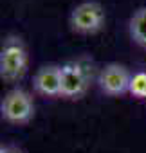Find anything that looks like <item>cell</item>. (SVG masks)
Here are the masks:
<instances>
[{
	"label": "cell",
	"instance_id": "obj_10",
	"mask_svg": "<svg viewBox=\"0 0 146 153\" xmlns=\"http://www.w3.org/2000/svg\"><path fill=\"white\" fill-rule=\"evenodd\" d=\"M7 151V148H4V146H0V153H6Z\"/></svg>",
	"mask_w": 146,
	"mask_h": 153
},
{
	"label": "cell",
	"instance_id": "obj_9",
	"mask_svg": "<svg viewBox=\"0 0 146 153\" xmlns=\"http://www.w3.org/2000/svg\"><path fill=\"white\" fill-rule=\"evenodd\" d=\"M6 153H18V151H16L15 148H7V151H6Z\"/></svg>",
	"mask_w": 146,
	"mask_h": 153
},
{
	"label": "cell",
	"instance_id": "obj_8",
	"mask_svg": "<svg viewBox=\"0 0 146 153\" xmlns=\"http://www.w3.org/2000/svg\"><path fill=\"white\" fill-rule=\"evenodd\" d=\"M133 97H141L146 99V70L135 72L132 76V81H130V90H128Z\"/></svg>",
	"mask_w": 146,
	"mask_h": 153
},
{
	"label": "cell",
	"instance_id": "obj_5",
	"mask_svg": "<svg viewBox=\"0 0 146 153\" xmlns=\"http://www.w3.org/2000/svg\"><path fill=\"white\" fill-rule=\"evenodd\" d=\"M89 78L78 63H65L61 67V92L65 99H78L87 92Z\"/></svg>",
	"mask_w": 146,
	"mask_h": 153
},
{
	"label": "cell",
	"instance_id": "obj_6",
	"mask_svg": "<svg viewBox=\"0 0 146 153\" xmlns=\"http://www.w3.org/2000/svg\"><path fill=\"white\" fill-rule=\"evenodd\" d=\"M33 87L38 94L54 97L61 92V67L58 65H43L38 68L33 79Z\"/></svg>",
	"mask_w": 146,
	"mask_h": 153
},
{
	"label": "cell",
	"instance_id": "obj_2",
	"mask_svg": "<svg viewBox=\"0 0 146 153\" xmlns=\"http://www.w3.org/2000/svg\"><path fill=\"white\" fill-rule=\"evenodd\" d=\"M69 24L72 31L80 34H94L98 33L103 24H105V11L103 6L94 0H87V2L78 4L70 13Z\"/></svg>",
	"mask_w": 146,
	"mask_h": 153
},
{
	"label": "cell",
	"instance_id": "obj_1",
	"mask_svg": "<svg viewBox=\"0 0 146 153\" xmlns=\"http://www.w3.org/2000/svg\"><path fill=\"white\" fill-rule=\"evenodd\" d=\"M27 68V49L18 36H7L0 47V78L18 81Z\"/></svg>",
	"mask_w": 146,
	"mask_h": 153
},
{
	"label": "cell",
	"instance_id": "obj_3",
	"mask_svg": "<svg viewBox=\"0 0 146 153\" xmlns=\"http://www.w3.org/2000/svg\"><path fill=\"white\" fill-rule=\"evenodd\" d=\"M0 112H2V117L11 124H25L34 115L33 97L22 88H15L4 96Z\"/></svg>",
	"mask_w": 146,
	"mask_h": 153
},
{
	"label": "cell",
	"instance_id": "obj_7",
	"mask_svg": "<svg viewBox=\"0 0 146 153\" xmlns=\"http://www.w3.org/2000/svg\"><path fill=\"white\" fill-rule=\"evenodd\" d=\"M130 36L132 40L141 45L146 47V7H141L133 13V16L130 18Z\"/></svg>",
	"mask_w": 146,
	"mask_h": 153
},
{
	"label": "cell",
	"instance_id": "obj_4",
	"mask_svg": "<svg viewBox=\"0 0 146 153\" xmlns=\"http://www.w3.org/2000/svg\"><path fill=\"white\" fill-rule=\"evenodd\" d=\"M132 74L124 65L108 63L99 72V87L107 96H123L130 90Z\"/></svg>",
	"mask_w": 146,
	"mask_h": 153
}]
</instances>
